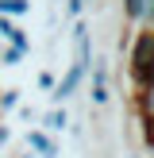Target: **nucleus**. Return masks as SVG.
<instances>
[{
    "label": "nucleus",
    "instance_id": "nucleus-1",
    "mask_svg": "<svg viewBox=\"0 0 154 158\" xmlns=\"http://www.w3.org/2000/svg\"><path fill=\"white\" fill-rule=\"evenodd\" d=\"M150 66H154V31H139L135 43H131V77H135V85L146 81Z\"/></svg>",
    "mask_w": 154,
    "mask_h": 158
},
{
    "label": "nucleus",
    "instance_id": "nucleus-2",
    "mask_svg": "<svg viewBox=\"0 0 154 158\" xmlns=\"http://www.w3.org/2000/svg\"><path fill=\"white\" fill-rule=\"evenodd\" d=\"M85 81H89V108H104L108 100H112L108 62H104V58H92V66H89V73H85Z\"/></svg>",
    "mask_w": 154,
    "mask_h": 158
},
{
    "label": "nucleus",
    "instance_id": "nucleus-3",
    "mask_svg": "<svg viewBox=\"0 0 154 158\" xmlns=\"http://www.w3.org/2000/svg\"><path fill=\"white\" fill-rule=\"evenodd\" d=\"M81 85H85V69L69 66L66 73H62L58 81H54V89L46 93V97H50V104H69V100H73L77 93H81Z\"/></svg>",
    "mask_w": 154,
    "mask_h": 158
},
{
    "label": "nucleus",
    "instance_id": "nucleus-4",
    "mask_svg": "<svg viewBox=\"0 0 154 158\" xmlns=\"http://www.w3.org/2000/svg\"><path fill=\"white\" fill-rule=\"evenodd\" d=\"M23 147H27L35 158H62V143L54 135H46L43 127H27V135H23Z\"/></svg>",
    "mask_w": 154,
    "mask_h": 158
},
{
    "label": "nucleus",
    "instance_id": "nucleus-5",
    "mask_svg": "<svg viewBox=\"0 0 154 158\" xmlns=\"http://www.w3.org/2000/svg\"><path fill=\"white\" fill-rule=\"evenodd\" d=\"M69 123H73V120H69V108H66V104H50L43 116H38V127H43L46 135H54V139H58V135H66V127H69Z\"/></svg>",
    "mask_w": 154,
    "mask_h": 158
},
{
    "label": "nucleus",
    "instance_id": "nucleus-6",
    "mask_svg": "<svg viewBox=\"0 0 154 158\" xmlns=\"http://www.w3.org/2000/svg\"><path fill=\"white\" fill-rule=\"evenodd\" d=\"M0 39H4L8 46H15V50H23V54H31L35 46H31V39L23 35V27L15 19H8V15H0Z\"/></svg>",
    "mask_w": 154,
    "mask_h": 158
},
{
    "label": "nucleus",
    "instance_id": "nucleus-7",
    "mask_svg": "<svg viewBox=\"0 0 154 158\" xmlns=\"http://www.w3.org/2000/svg\"><path fill=\"white\" fill-rule=\"evenodd\" d=\"M135 112L143 123L154 120V81H139V93H135Z\"/></svg>",
    "mask_w": 154,
    "mask_h": 158
},
{
    "label": "nucleus",
    "instance_id": "nucleus-8",
    "mask_svg": "<svg viewBox=\"0 0 154 158\" xmlns=\"http://www.w3.org/2000/svg\"><path fill=\"white\" fill-rule=\"evenodd\" d=\"M120 12H123V23H146V12H150V0H120Z\"/></svg>",
    "mask_w": 154,
    "mask_h": 158
},
{
    "label": "nucleus",
    "instance_id": "nucleus-9",
    "mask_svg": "<svg viewBox=\"0 0 154 158\" xmlns=\"http://www.w3.org/2000/svg\"><path fill=\"white\" fill-rule=\"evenodd\" d=\"M0 15L23 19V15H31V0H0Z\"/></svg>",
    "mask_w": 154,
    "mask_h": 158
},
{
    "label": "nucleus",
    "instance_id": "nucleus-10",
    "mask_svg": "<svg viewBox=\"0 0 154 158\" xmlns=\"http://www.w3.org/2000/svg\"><path fill=\"white\" fill-rule=\"evenodd\" d=\"M23 58H27V54H23V50H15V46H8V43L0 46V66H4V69H15Z\"/></svg>",
    "mask_w": 154,
    "mask_h": 158
},
{
    "label": "nucleus",
    "instance_id": "nucleus-11",
    "mask_svg": "<svg viewBox=\"0 0 154 158\" xmlns=\"http://www.w3.org/2000/svg\"><path fill=\"white\" fill-rule=\"evenodd\" d=\"M23 100V89H0V112H12Z\"/></svg>",
    "mask_w": 154,
    "mask_h": 158
},
{
    "label": "nucleus",
    "instance_id": "nucleus-12",
    "mask_svg": "<svg viewBox=\"0 0 154 158\" xmlns=\"http://www.w3.org/2000/svg\"><path fill=\"white\" fill-rule=\"evenodd\" d=\"M54 81H58V77H54V69H38V77H35V85H38L43 93H50V89H54Z\"/></svg>",
    "mask_w": 154,
    "mask_h": 158
},
{
    "label": "nucleus",
    "instance_id": "nucleus-13",
    "mask_svg": "<svg viewBox=\"0 0 154 158\" xmlns=\"http://www.w3.org/2000/svg\"><path fill=\"white\" fill-rule=\"evenodd\" d=\"M81 15H89L85 12V0H66V19H81Z\"/></svg>",
    "mask_w": 154,
    "mask_h": 158
},
{
    "label": "nucleus",
    "instance_id": "nucleus-14",
    "mask_svg": "<svg viewBox=\"0 0 154 158\" xmlns=\"http://www.w3.org/2000/svg\"><path fill=\"white\" fill-rule=\"evenodd\" d=\"M15 108H19V120H27V123H38V116H43L38 108H31V104H15Z\"/></svg>",
    "mask_w": 154,
    "mask_h": 158
},
{
    "label": "nucleus",
    "instance_id": "nucleus-15",
    "mask_svg": "<svg viewBox=\"0 0 154 158\" xmlns=\"http://www.w3.org/2000/svg\"><path fill=\"white\" fill-rule=\"evenodd\" d=\"M8 139H12V127H8V123H0V154H4V147H8Z\"/></svg>",
    "mask_w": 154,
    "mask_h": 158
},
{
    "label": "nucleus",
    "instance_id": "nucleus-16",
    "mask_svg": "<svg viewBox=\"0 0 154 158\" xmlns=\"http://www.w3.org/2000/svg\"><path fill=\"white\" fill-rule=\"evenodd\" d=\"M104 8V0H85V12H100Z\"/></svg>",
    "mask_w": 154,
    "mask_h": 158
},
{
    "label": "nucleus",
    "instance_id": "nucleus-17",
    "mask_svg": "<svg viewBox=\"0 0 154 158\" xmlns=\"http://www.w3.org/2000/svg\"><path fill=\"white\" fill-rule=\"evenodd\" d=\"M146 23H154V0H150V12H146Z\"/></svg>",
    "mask_w": 154,
    "mask_h": 158
},
{
    "label": "nucleus",
    "instance_id": "nucleus-18",
    "mask_svg": "<svg viewBox=\"0 0 154 158\" xmlns=\"http://www.w3.org/2000/svg\"><path fill=\"white\" fill-rule=\"evenodd\" d=\"M15 158H35V154H31V151H27V147H23V151H19V154H15Z\"/></svg>",
    "mask_w": 154,
    "mask_h": 158
},
{
    "label": "nucleus",
    "instance_id": "nucleus-19",
    "mask_svg": "<svg viewBox=\"0 0 154 158\" xmlns=\"http://www.w3.org/2000/svg\"><path fill=\"white\" fill-rule=\"evenodd\" d=\"M146 81H154V66H150V73H146Z\"/></svg>",
    "mask_w": 154,
    "mask_h": 158
}]
</instances>
